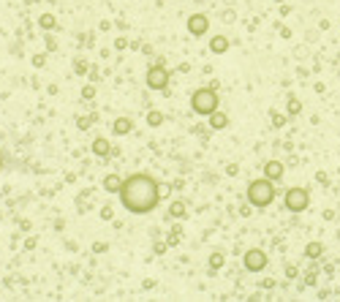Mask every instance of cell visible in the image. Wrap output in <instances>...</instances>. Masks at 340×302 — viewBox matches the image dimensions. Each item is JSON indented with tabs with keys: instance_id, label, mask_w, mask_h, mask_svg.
Instances as JSON below:
<instances>
[{
	"instance_id": "20",
	"label": "cell",
	"mask_w": 340,
	"mask_h": 302,
	"mask_svg": "<svg viewBox=\"0 0 340 302\" xmlns=\"http://www.w3.org/2000/svg\"><path fill=\"white\" fill-rule=\"evenodd\" d=\"M275 3H281V0H275Z\"/></svg>"
},
{
	"instance_id": "15",
	"label": "cell",
	"mask_w": 340,
	"mask_h": 302,
	"mask_svg": "<svg viewBox=\"0 0 340 302\" xmlns=\"http://www.w3.org/2000/svg\"><path fill=\"white\" fill-rule=\"evenodd\" d=\"M169 215L171 218H182V215H185V201H174L171 210H169Z\"/></svg>"
},
{
	"instance_id": "19",
	"label": "cell",
	"mask_w": 340,
	"mask_h": 302,
	"mask_svg": "<svg viewBox=\"0 0 340 302\" xmlns=\"http://www.w3.org/2000/svg\"><path fill=\"white\" fill-rule=\"evenodd\" d=\"M0 172H3V150H0Z\"/></svg>"
},
{
	"instance_id": "5",
	"label": "cell",
	"mask_w": 340,
	"mask_h": 302,
	"mask_svg": "<svg viewBox=\"0 0 340 302\" xmlns=\"http://www.w3.org/2000/svg\"><path fill=\"white\" fill-rule=\"evenodd\" d=\"M144 82H147V87H150V90H166V87H169V71H166L161 63H155V65L147 68Z\"/></svg>"
},
{
	"instance_id": "17",
	"label": "cell",
	"mask_w": 340,
	"mask_h": 302,
	"mask_svg": "<svg viewBox=\"0 0 340 302\" xmlns=\"http://www.w3.org/2000/svg\"><path fill=\"white\" fill-rule=\"evenodd\" d=\"M38 22H41L44 30H52L55 27V17H52V14H41V19H38Z\"/></svg>"
},
{
	"instance_id": "7",
	"label": "cell",
	"mask_w": 340,
	"mask_h": 302,
	"mask_svg": "<svg viewBox=\"0 0 340 302\" xmlns=\"http://www.w3.org/2000/svg\"><path fill=\"white\" fill-rule=\"evenodd\" d=\"M207 27H210V17H207V14H191V17H188V33L194 38L204 36Z\"/></svg>"
},
{
	"instance_id": "14",
	"label": "cell",
	"mask_w": 340,
	"mask_h": 302,
	"mask_svg": "<svg viewBox=\"0 0 340 302\" xmlns=\"http://www.w3.org/2000/svg\"><path fill=\"white\" fill-rule=\"evenodd\" d=\"M321 253H324V245H321V243H311V245L305 248V256H308V259H318Z\"/></svg>"
},
{
	"instance_id": "16",
	"label": "cell",
	"mask_w": 340,
	"mask_h": 302,
	"mask_svg": "<svg viewBox=\"0 0 340 302\" xmlns=\"http://www.w3.org/2000/svg\"><path fill=\"white\" fill-rule=\"evenodd\" d=\"M147 123H150V125H161V123H164V114H161L158 109H153V112L147 114Z\"/></svg>"
},
{
	"instance_id": "4",
	"label": "cell",
	"mask_w": 340,
	"mask_h": 302,
	"mask_svg": "<svg viewBox=\"0 0 340 302\" xmlns=\"http://www.w3.org/2000/svg\"><path fill=\"white\" fill-rule=\"evenodd\" d=\"M283 204H286L288 213H305L311 207V191L302 188V185H294L283 193Z\"/></svg>"
},
{
	"instance_id": "9",
	"label": "cell",
	"mask_w": 340,
	"mask_h": 302,
	"mask_svg": "<svg viewBox=\"0 0 340 302\" xmlns=\"http://www.w3.org/2000/svg\"><path fill=\"white\" fill-rule=\"evenodd\" d=\"M112 131H114L117 137H125V134H131V131H134V120H131L128 114H120V117L114 120V125H112Z\"/></svg>"
},
{
	"instance_id": "12",
	"label": "cell",
	"mask_w": 340,
	"mask_h": 302,
	"mask_svg": "<svg viewBox=\"0 0 340 302\" xmlns=\"http://www.w3.org/2000/svg\"><path fill=\"white\" fill-rule=\"evenodd\" d=\"M120 185H123V177H120V174H106L104 177V191L106 193H117Z\"/></svg>"
},
{
	"instance_id": "3",
	"label": "cell",
	"mask_w": 340,
	"mask_h": 302,
	"mask_svg": "<svg viewBox=\"0 0 340 302\" xmlns=\"http://www.w3.org/2000/svg\"><path fill=\"white\" fill-rule=\"evenodd\" d=\"M218 104H221V98H218L215 87H199L191 95V109H194L196 114H201V117H210L218 109Z\"/></svg>"
},
{
	"instance_id": "11",
	"label": "cell",
	"mask_w": 340,
	"mask_h": 302,
	"mask_svg": "<svg viewBox=\"0 0 340 302\" xmlns=\"http://www.w3.org/2000/svg\"><path fill=\"white\" fill-rule=\"evenodd\" d=\"M207 123H210V128H212V131H223L226 125H229V117H226L223 112H218V109H215V112H212L210 117H207Z\"/></svg>"
},
{
	"instance_id": "10",
	"label": "cell",
	"mask_w": 340,
	"mask_h": 302,
	"mask_svg": "<svg viewBox=\"0 0 340 302\" xmlns=\"http://www.w3.org/2000/svg\"><path fill=\"white\" fill-rule=\"evenodd\" d=\"M93 153L98 155V158H106V155L112 153L109 139H106V137H95V139H93Z\"/></svg>"
},
{
	"instance_id": "13",
	"label": "cell",
	"mask_w": 340,
	"mask_h": 302,
	"mask_svg": "<svg viewBox=\"0 0 340 302\" xmlns=\"http://www.w3.org/2000/svg\"><path fill=\"white\" fill-rule=\"evenodd\" d=\"M226 49H229V38H226V36H212L210 38V52L223 55Z\"/></svg>"
},
{
	"instance_id": "2",
	"label": "cell",
	"mask_w": 340,
	"mask_h": 302,
	"mask_svg": "<svg viewBox=\"0 0 340 302\" xmlns=\"http://www.w3.org/2000/svg\"><path fill=\"white\" fill-rule=\"evenodd\" d=\"M245 199L251 207H270L272 201H275V183H272L270 177H261V180H251V185H248L245 191Z\"/></svg>"
},
{
	"instance_id": "8",
	"label": "cell",
	"mask_w": 340,
	"mask_h": 302,
	"mask_svg": "<svg viewBox=\"0 0 340 302\" xmlns=\"http://www.w3.org/2000/svg\"><path fill=\"white\" fill-rule=\"evenodd\" d=\"M283 174H286V166L281 164V161H267V164H264V177H270L272 183H275V180H283Z\"/></svg>"
},
{
	"instance_id": "18",
	"label": "cell",
	"mask_w": 340,
	"mask_h": 302,
	"mask_svg": "<svg viewBox=\"0 0 340 302\" xmlns=\"http://www.w3.org/2000/svg\"><path fill=\"white\" fill-rule=\"evenodd\" d=\"M210 267H212V270H221V267H223V253H212L210 256Z\"/></svg>"
},
{
	"instance_id": "1",
	"label": "cell",
	"mask_w": 340,
	"mask_h": 302,
	"mask_svg": "<svg viewBox=\"0 0 340 302\" xmlns=\"http://www.w3.org/2000/svg\"><path fill=\"white\" fill-rule=\"evenodd\" d=\"M120 207L131 215H147L158 207L161 201V183L150 172H134L123 177V185L117 191Z\"/></svg>"
},
{
	"instance_id": "6",
	"label": "cell",
	"mask_w": 340,
	"mask_h": 302,
	"mask_svg": "<svg viewBox=\"0 0 340 302\" xmlns=\"http://www.w3.org/2000/svg\"><path fill=\"white\" fill-rule=\"evenodd\" d=\"M267 253L264 250H258V248H251V250H245V256H242V264H245V270L248 273H264L267 270Z\"/></svg>"
}]
</instances>
